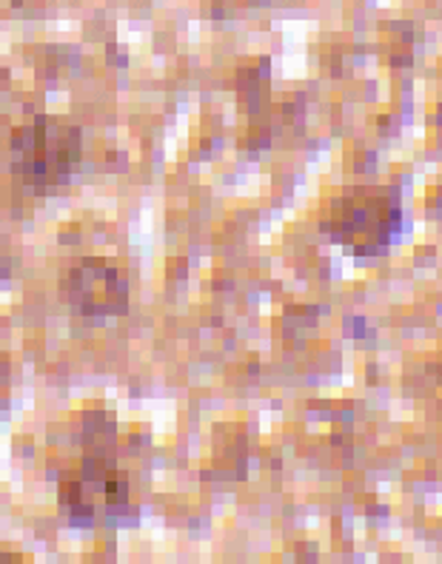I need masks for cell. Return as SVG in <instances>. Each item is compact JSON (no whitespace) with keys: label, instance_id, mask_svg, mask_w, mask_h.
Returning a JSON list of instances; mask_svg holds the SVG:
<instances>
[{"label":"cell","instance_id":"6da1fadb","mask_svg":"<svg viewBox=\"0 0 442 564\" xmlns=\"http://www.w3.org/2000/svg\"><path fill=\"white\" fill-rule=\"evenodd\" d=\"M80 160V129L55 115H37L12 131V169L26 186H61Z\"/></svg>","mask_w":442,"mask_h":564},{"label":"cell","instance_id":"7a4b0ae2","mask_svg":"<svg viewBox=\"0 0 442 564\" xmlns=\"http://www.w3.org/2000/svg\"><path fill=\"white\" fill-rule=\"evenodd\" d=\"M400 226V208L388 188H354L339 194L332 206L328 228L339 242L357 251H374L386 246Z\"/></svg>","mask_w":442,"mask_h":564},{"label":"cell","instance_id":"3957f363","mask_svg":"<svg viewBox=\"0 0 442 564\" xmlns=\"http://www.w3.org/2000/svg\"><path fill=\"white\" fill-rule=\"evenodd\" d=\"M63 300L86 317H109L129 308V282L123 271L104 257H80L63 271Z\"/></svg>","mask_w":442,"mask_h":564},{"label":"cell","instance_id":"277c9868","mask_svg":"<svg viewBox=\"0 0 442 564\" xmlns=\"http://www.w3.org/2000/svg\"><path fill=\"white\" fill-rule=\"evenodd\" d=\"M3 274H7V265H3V257H0V280H3Z\"/></svg>","mask_w":442,"mask_h":564}]
</instances>
